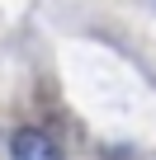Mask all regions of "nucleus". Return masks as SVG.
Wrapping results in <instances>:
<instances>
[{
  "label": "nucleus",
  "instance_id": "f257e3e1",
  "mask_svg": "<svg viewBox=\"0 0 156 160\" xmlns=\"http://www.w3.org/2000/svg\"><path fill=\"white\" fill-rule=\"evenodd\" d=\"M10 155H14V160H62V146L52 141V132L19 127V132L10 137Z\"/></svg>",
  "mask_w": 156,
  "mask_h": 160
}]
</instances>
